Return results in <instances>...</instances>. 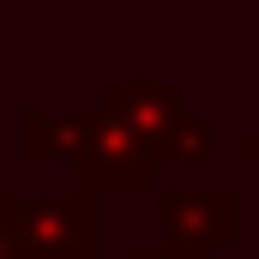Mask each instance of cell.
<instances>
[{
  "label": "cell",
  "instance_id": "1",
  "mask_svg": "<svg viewBox=\"0 0 259 259\" xmlns=\"http://www.w3.org/2000/svg\"><path fill=\"white\" fill-rule=\"evenodd\" d=\"M61 157L72 163V187L78 193H157V145L127 121L91 109L61 115Z\"/></svg>",
  "mask_w": 259,
  "mask_h": 259
},
{
  "label": "cell",
  "instance_id": "3",
  "mask_svg": "<svg viewBox=\"0 0 259 259\" xmlns=\"http://www.w3.org/2000/svg\"><path fill=\"white\" fill-rule=\"evenodd\" d=\"M163 241L193 259H217L241 241V193L229 187H157Z\"/></svg>",
  "mask_w": 259,
  "mask_h": 259
},
{
  "label": "cell",
  "instance_id": "6",
  "mask_svg": "<svg viewBox=\"0 0 259 259\" xmlns=\"http://www.w3.org/2000/svg\"><path fill=\"white\" fill-rule=\"evenodd\" d=\"M18 157L36 163H61V109H24L18 115Z\"/></svg>",
  "mask_w": 259,
  "mask_h": 259
},
{
  "label": "cell",
  "instance_id": "2",
  "mask_svg": "<svg viewBox=\"0 0 259 259\" xmlns=\"http://www.w3.org/2000/svg\"><path fill=\"white\" fill-rule=\"evenodd\" d=\"M0 235L12 259H97L103 253V217H97V193L66 199H24L0 187Z\"/></svg>",
  "mask_w": 259,
  "mask_h": 259
},
{
  "label": "cell",
  "instance_id": "8",
  "mask_svg": "<svg viewBox=\"0 0 259 259\" xmlns=\"http://www.w3.org/2000/svg\"><path fill=\"white\" fill-rule=\"evenodd\" d=\"M235 157H241V163H253V169H259V133H247V139L235 145Z\"/></svg>",
  "mask_w": 259,
  "mask_h": 259
},
{
  "label": "cell",
  "instance_id": "4",
  "mask_svg": "<svg viewBox=\"0 0 259 259\" xmlns=\"http://www.w3.org/2000/svg\"><path fill=\"white\" fill-rule=\"evenodd\" d=\"M97 109L115 115V121H127L133 133H145L151 145H163L169 127L187 115V97H181V84H169V78H103Z\"/></svg>",
  "mask_w": 259,
  "mask_h": 259
},
{
  "label": "cell",
  "instance_id": "5",
  "mask_svg": "<svg viewBox=\"0 0 259 259\" xmlns=\"http://www.w3.org/2000/svg\"><path fill=\"white\" fill-rule=\"evenodd\" d=\"M211 139H217V133H211L205 115H181V121L169 127V139L157 145V169H205V163L217 157Z\"/></svg>",
  "mask_w": 259,
  "mask_h": 259
},
{
  "label": "cell",
  "instance_id": "7",
  "mask_svg": "<svg viewBox=\"0 0 259 259\" xmlns=\"http://www.w3.org/2000/svg\"><path fill=\"white\" fill-rule=\"evenodd\" d=\"M127 259H193V253H181V247H169V241H133Z\"/></svg>",
  "mask_w": 259,
  "mask_h": 259
},
{
  "label": "cell",
  "instance_id": "9",
  "mask_svg": "<svg viewBox=\"0 0 259 259\" xmlns=\"http://www.w3.org/2000/svg\"><path fill=\"white\" fill-rule=\"evenodd\" d=\"M0 259H12V247H6V235H0Z\"/></svg>",
  "mask_w": 259,
  "mask_h": 259
}]
</instances>
